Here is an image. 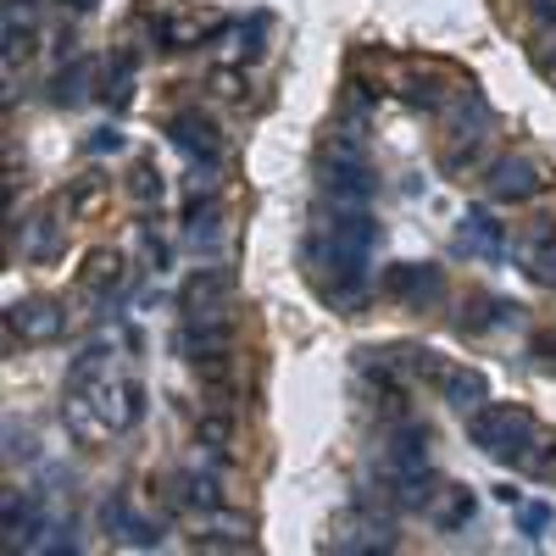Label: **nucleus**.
I'll return each instance as SVG.
<instances>
[{
    "label": "nucleus",
    "instance_id": "f8f14e48",
    "mask_svg": "<svg viewBox=\"0 0 556 556\" xmlns=\"http://www.w3.org/2000/svg\"><path fill=\"white\" fill-rule=\"evenodd\" d=\"M123 278H128L123 256H117L112 245H101V251H89V256H84L78 295H84V301H96V306H112V301L123 295Z\"/></svg>",
    "mask_w": 556,
    "mask_h": 556
},
{
    "label": "nucleus",
    "instance_id": "dca6fc26",
    "mask_svg": "<svg viewBox=\"0 0 556 556\" xmlns=\"http://www.w3.org/2000/svg\"><path fill=\"white\" fill-rule=\"evenodd\" d=\"M62 424H67L73 445H106L112 440V424H106L101 406L89 401L84 390H62Z\"/></svg>",
    "mask_w": 556,
    "mask_h": 556
},
{
    "label": "nucleus",
    "instance_id": "393cba45",
    "mask_svg": "<svg viewBox=\"0 0 556 556\" xmlns=\"http://www.w3.org/2000/svg\"><path fill=\"white\" fill-rule=\"evenodd\" d=\"M84 96H89V56H73V62H62L56 78H51V101H56V106H78Z\"/></svg>",
    "mask_w": 556,
    "mask_h": 556
},
{
    "label": "nucleus",
    "instance_id": "6e6552de",
    "mask_svg": "<svg viewBox=\"0 0 556 556\" xmlns=\"http://www.w3.org/2000/svg\"><path fill=\"white\" fill-rule=\"evenodd\" d=\"M167 139H173V146L190 156V162H217V156H223V128H217V117L201 112V106L173 112V117H167Z\"/></svg>",
    "mask_w": 556,
    "mask_h": 556
},
{
    "label": "nucleus",
    "instance_id": "c9c22d12",
    "mask_svg": "<svg viewBox=\"0 0 556 556\" xmlns=\"http://www.w3.org/2000/svg\"><path fill=\"white\" fill-rule=\"evenodd\" d=\"M62 7H73V12H89V7H96V0H62Z\"/></svg>",
    "mask_w": 556,
    "mask_h": 556
},
{
    "label": "nucleus",
    "instance_id": "9d476101",
    "mask_svg": "<svg viewBox=\"0 0 556 556\" xmlns=\"http://www.w3.org/2000/svg\"><path fill=\"white\" fill-rule=\"evenodd\" d=\"M62 329H67V312L56 306V301H17L12 312H7V340H17L23 334V345H51V340H62Z\"/></svg>",
    "mask_w": 556,
    "mask_h": 556
},
{
    "label": "nucleus",
    "instance_id": "f03ea898",
    "mask_svg": "<svg viewBox=\"0 0 556 556\" xmlns=\"http://www.w3.org/2000/svg\"><path fill=\"white\" fill-rule=\"evenodd\" d=\"M534 434H540V424H534L529 406H490L484 401L479 412H468V440L495 462H513V468H518V456L529 451Z\"/></svg>",
    "mask_w": 556,
    "mask_h": 556
},
{
    "label": "nucleus",
    "instance_id": "39448f33",
    "mask_svg": "<svg viewBox=\"0 0 556 556\" xmlns=\"http://www.w3.org/2000/svg\"><path fill=\"white\" fill-rule=\"evenodd\" d=\"M379 290H384L395 306H406V312H429V306L445 301V273L429 267V262H395V267L384 273Z\"/></svg>",
    "mask_w": 556,
    "mask_h": 556
},
{
    "label": "nucleus",
    "instance_id": "7c9ffc66",
    "mask_svg": "<svg viewBox=\"0 0 556 556\" xmlns=\"http://www.w3.org/2000/svg\"><path fill=\"white\" fill-rule=\"evenodd\" d=\"M139 245H146V267H151V273H162V267H167V245L156 240V228H151V217L139 223Z\"/></svg>",
    "mask_w": 556,
    "mask_h": 556
},
{
    "label": "nucleus",
    "instance_id": "cd10ccee",
    "mask_svg": "<svg viewBox=\"0 0 556 556\" xmlns=\"http://www.w3.org/2000/svg\"><path fill=\"white\" fill-rule=\"evenodd\" d=\"M101 190H106V178H101V173H84V178L67 184V195H62V201H67V212H89V206L101 201Z\"/></svg>",
    "mask_w": 556,
    "mask_h": 556
},
{
    "label": "nucleus",
    "instance_id": "f704fd0d",
    "mask_svg": "<svg viewBox=\"0 0 556 556\" xmlns=\"http://www.w3.org/2000/svg\"><path fill=\"white\" fill-rule=\"evenodd\" d=\"M534 356H540L545 367H556V334H534Z\"/></svg>",
    "mask_w": 556,
    "mask_h": 556
},
{
    "label": "nucleus",
    "instance_id": "412c9836",
    "mask_svg": "<svg viewBox=\"0 0 556 556\" xmlns=\"http://www.w3.org/2000/svg\"><path fill=\"white\" fill-rule=\"evenodd\" d=\"M329 551H345V556H356V551H395V529H390L384 518L340 523V529L329 534Z\"/></svg>",
    "mask_w": 556,
    "mask_h": 556
},
{
    "label": "nucleus",
    "instance_id": "1a4fd4ad",
    "mask_svg": "<svg viewBox=\"0 0 556 556\" xmlns=\"http://www.w3.org/2000/svg\"><path fill=\"white\" fill-rule=\"evenodd\" d=\"M523 323H529V312H523L518 301H501V295L473 290L468 301H462L456 329L468 334V340H479V334H501V329H523Z\"/></svg>",
    "mask_w": 556,
    "mask_h": 556
},
{
    "label": "nucleus",
    "instance_id": "a878e982",
    "mask_svg": "<svg viewBox=\"0 0 556 556\" xmlns=\"http://www.w3.org/2000/svg\"><path fill=\"white\" fill-rule=\"evenodd\" d=\"M112 374V351L106 345H84L78 356H73V367H67V384L62 390H89L96 379H106Z\"/></svg>",
    "mask_w": 556,
    "mask_h": 556
},
{
    "label": "nucleus",
    "instance_id": "6ab92c4d",
    "mask_svg": "<svg viewBox=\"0 0 556 556\" xmlns=\"http://www.w3.org/2000/svg\"><path fill=\"white\" fill-rule=\"evenodd\" d=\"M518 256H523V267H529L534 285L556 290V223H551V217H540V223L529 228V240L518 245Z\"/></svg>",
    "mask_w": 556,
    "mask_h": 556
},
{
    "label": "nucleus",
    "instance_id": "0eeeda50",
    "mask_svg": "<svg viewBox=\"0 0 556 556\" xmlns=\"http://www.w3.org/2000/svg\"><path fill=\"white\" fill-rule=\"evenodd\" d=\"M84 395L101 406V417L112 424V434L134 429L139 417H146V384H139L134 374H123V379H117V374H106V379H96V384H89Z\"/></svg>",
    "mask_w": 556,
    "mask_h": 556
},
{
    "label": "nucleus",
    "instance_id": "c756f323",
    "mask_svg": "<svg viewBox=\"0 0 556 556\" xmlns=\"http://www.w3.org/2000/svg\"><path fill=\"white\" fill-rule=\"evenodd\" d=\"M212 89H217L223 101H245V73L240 67H217L212 73Z\"/></svg>",
    "mask_w": 556,
    "mask_h": 556
},
{
    "label": "nucleus",
    "instance_id": "bb28decb",
    "mask_svg": "<svg viewBox=\"0 0 556 556\" xmlns=\"http://www.w3.org/2000/svg\"><path fill=\"white\" fill-rule=\"evenodd\" d=\"M128 195H134L139 206H162V195H167V178H162V167H156L151 156H139V162L128 167Z\"/></svg>",
    "mask_w": 556,
    "mask_h": 556
},
{
    "label": "nucleus",
    "instance_id": "473e14b6",
    "mask_svg": "<svg viewBox=\"0 0 556 556\" xmlns=\"http://www.w3.org/2000/svg\"><path fill=\"white\" fill-rule=\"evenodd\" d=\"M89 156H106V151H123V134L117 128H96V134H89V146H84Z\"/></svg>",
    "mask_w": 556,
    "mask_h": 556
},
{
    "label": "nucleus",
    "instance_id": "4468645a",
    "mask_svg": "<svg viewBox=\"0 0 556 556\" xmlns=\"http://www.w3.org/2000/svg\"><path fill=\"white\" fill-rule=\"evenodd\" d=\"M235 434H240V424H235V412H228V406H212V412H201V417H195V445H201V462H206L212 473H223V468H228Z\"/></svg>",
    "mask_w": 556,
    "mask_h": 556
},
{
    "label": "nucleus",
    "instance_id": "7ed1b4c3",
    "mask_svg": "<svg viewBox=\"0 0 556 556\" xmlns=\"http://www.w3.org/2000/svg\"><path fill=\"white\" fill-rule=\"evenodd\" d=\"M551 190V173L534 162V156H495L490 167H484V195L495 201V206H523V201H534V195H545Z\"/></svg>",
    "mask_w": 556,
    "mask_h": 556
},
{
    "label": "nucleus",
    "instance_id": "f3484780",
    "mask_svg": "<svg viewBox=\"0 0 556 556\" xmlns=\"http://www.w3.org/2000/svg\"><path fill=\"white\" fill-rule=\"evenodd\" d=\"M473 513H479V501H473V490H462V484H440V490L429 495V506H424L429 529H440V534L468 529V523H473Z\"/></svg>",
    "mask_w": 556,
    "mask_h": 556
},
{
    "label": "nucleus",
    "instance_id": "4be33fe9",
    "mask_svg": "<svg viewBox=\"0 0 556 556\" xmlns=\"http://www.w3.org/2000/svg\"><path fill=\"white\" fill-rule=\"evenodd\" d=\"M434 390H440L456 412H479V406L490 401V384H484V374H473V367H445Z\"/></svg>",
    "mask_w": 556,
    "mask_h": 556
},
{
    "label": "nucleus",
    "instance_id": "5701e85b",
    "mask_svg": "<svg viewBox=\"0 0 556 556\" xmlns=\"http://www.w3.org/2000/svg\"><path fill=\"white\" fill-rule=\"evenodd\" d=\"M56 212H62V201H56L51 212H39L34 223H23V228H28V235H23V256H34V262H51V256L62 251V228H67V223H62Z\"/></svg>",
    "mask_w": 556,
    "mask_h": 556
},
{
    "label": "nucleus",
    "instance_id": "2f4dec72",
    "mask_svg": "<svg viewBox=\"0 0 556 556\" xmlns=\"http://www.w3.org/2000/svg\"><path fill=\"white\" fill-rule=\"evenodd\" d=\"M7 456H12V462H34V456H39L34 434H28V429H17V424H7Z\"/></svg>",
    "mask_w": 556,
    "mask_h": 556
},
{
    "label": "nucleus",
    "instance_id": "72a5a7b5",
    "mask_svg": "<svg viewBox=\"0 0 556 556\" xmlns=\"http://www.w3.org/2000/svg\"><path fill=\"white\" fill-rule=\"evenodd\" d=\"M518 523H523L529 540H540V529L551 523V506H523V518H518Z\"/></svg>",
    "mask_w": 556,
    "mask_h": 556
},
{
    "label": "nucleus",
    "instance_id": "9b49d317",
    "mask_svg": "<svg viewBox=\"0 0 556 556\" xmlns=\"http://www.w3.org/2000/svg\"><path fill=\"white\" fill-rule=\"evenodd\" d=\"M390 473L406 479V473H429V424L424 417H395L390 424Z\"/></svg>",
    "mask_w": 556,
    "mask_h": 556
},
{
    "label": "nucleus",
    "instance_id": "aec40b11",
    "mask_svg": "<svg viewBox=\"0 0 556 556\" xmlns=\"http://www.w3.org/2000/svg\"><path fill=\"white\" fill-rule=\"evenodd\" d=\"M223 235V195H206V201H184V245L195 251H212Z\"/></svg>",
    "mask_w": 556,
    "mask_h": 556
},
{
    "label": "nucleus",
    "instance_id": "423d86ee",
    "mask_svg": "<svg viewBox=\"0 0 556 556\" xmlns=\"http://www.w3.org/2000/svg\"><path fill=\"white\" fill-rule=\"evenodd\" d=\"M228 301H235V267L228 262H212V267H195L178 290V306L184 317H228Z\"/></svg>",
    "mask_w": 556,
    "mask_h": 556
},
{
    "label": "nucleus",
    "instance_id": "b1692460",
    "mask_svg": "<svg viewBox=\"0 0 556 556\" xmlns=\"http://www.w3.org/2000/svg\"><path fill=\"white\" fill-rule=\"evenodd\" d=\"M195 367V379L212 390V395H235V379H240V367H235V351H212V356H190Z\"/></svg>",
    "mask_w": 556,
    "mask_h": 556
},
{
    "label": "nucleus",
    "instance_id": "ddd939ff",
    "mask_svg": "<svg viewBox=\"0 0 556 556\" xmlns=\"http://www.w3.org/2000/svg\"><path fill=\"white\" fill-rule=\"evenodd\" d=\"M101 529H106L117 545H134V551L162 545V523L139 518L134 506H128V495H106V501H101Z\"/></svg>",
    "mask_w": 556,
    "mask_h": 556
},
{
    "label": "nucleus",
    "instance_id": "2eb2a0df",
    "mask_svg": "<svg viewBox=\"0 0 556 556\" xmlns=\"http://www.w3.org/2000/svg\"><path fill=\"white\" fill-rule=\"evenodd\" d=\"M456 251L484 256V262H501V256H506V223H495V212H484V206L462 212V228H456Z\"/></svg>",
    "mask_w": 556,
    "mask_h": 556
},
{
    "label": "nucleus",
    "instance_id": "f257e3e1",
    "mask_svg": "<svg viewBox=\"0 0 556 556\" xmlns=\"http://www.w3.org/2000/svg\"><path fill=\"white\" fill-rule=\"evenodd\" d=\"M445 117V151H440V173L462 178V173H473L484 162V146H490V134H495V112L484 106V96L473 84H462V96L440 112Z\"/></svg>",
    "mask_w": 556,
    "mask_h": 556
},
{
    "label": "nucleus",
    "instance_id": "20e7f679",
    "mask_svg": "<svg viewBox=\"0 0 556 556\" xmlns=\"http://www.w3.org/2000/svg\"><path fill=\"white\" fill-rule=\"evenodd\" d=\"M390 89L406 101V106H417V112H445L456 96H462V78L451 73V67H440V62H401L395 67V78H390Z\"/></svg>",
    "mask_w": 556,
    "mask_h": 556
},
{
    "label": "nucleus",
    "instance_id": "c85d7f7f",
    "mask_svg": "<svg viewBox=\"0 0 556 556\" xmlns=\"http://www.w3.org/2000/svg\"><path fill=\"white\" fill-rule=\"evenodd\" d=\"M529 23H534V51L556 45V0H529Z\"/></svg>",
    "mask_w": 556,
    "mask_h": 556
},
{
    "label": "nucleus",
    "instance_id": "a211bd4d",
    "mask_svg": "<svg viewBox=\"0 0 556 556\" xmlns=\"http://www.w3.org/2000/svg\"><path fill=\"white\" fill-rule=\"evenodd\" d=\"M184 356H212V351H235V317H184L178 329Z\"/></svg>",
    "mask_w": 556,
    "mask_h": 556
}]
</instances>
